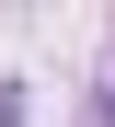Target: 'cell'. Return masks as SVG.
Returning a JSON list of instances; mask_svg holds the SVG:
<instances>
[{"mask_svg":"<svg viewBox=\"0 0 115 127\" xmlns=\"http://www.w3.org/2000/svg\"><path fill=\"white\" fill-rule=\"evenodd\" d=\"M0 127H23V93H12V81H0Z\"/></svg>","mask_w":115,"mask_h":127,"instance_id":"obj_1","label":"cell"}]
</instances>
